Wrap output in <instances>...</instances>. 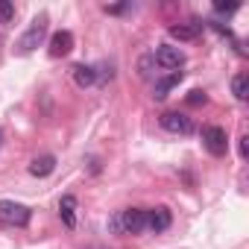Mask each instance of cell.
<instances>
[{
  "instance_id": "cell-7",
  "label": "cell",
  "mask_w": 249,
  "mask_h": 249,
  "mask_svg": "<svg viewBox=\"0 0 249 249\" xmlns=\"http://www.w3.org/2000/svg\"><path fill=\"white\" fill-rule=\"evenodd\" d=\"M170 223H173L170 208H164V205L147 208V229H153V231H164V229H170Z\"/></svg>"
},
{
  "instance_id": "cell-9",
  "label": "cell",
  "mask_w": 249,
  "mask_h": 249,
  "mask_svg": "<svg viewBox=\"0 0 249 249\" xmlns=\"http://www.w3.org/2000/svg\"><path fill=\"white\" fill-rule=\"evenodd\" d=\"M199 33H202L199 21H188V24H173L170 27V36L179 38V41H194V38H199Z\"/></svg>"
},
{
  "instance_id": "cell-6",
  "label": "cell",
  "mask_w": 249,
  "mask_h": 249,
  "mask_svg": "<svg viewBox=\"0 0 249 249\" xmlns=\"http://www.w3.org/2000/svg\"><path fill=\"white\" fill-rule=\"evenodd\" d=\"M161 126L173 135H191L194 132V120L182 111H164L161 114Z\"/></svg>"
},
{
  "instance_id": "cell-3",
  "label": "cell",
  "mask_w": 249,
  "mask_h": 249,
  "mask_svg": "<svg viewBox=\"0 0 249 249\" xmlns=\"http://www.w3.org/2000/svg\"><path fill=\"white\" fill-rule=\"evenodd\" d=\"M44 36H47V15H38V18L30 24V30L21 36V41H18V53H33V50L44 41Z\"/></svg>"
},
{
  "instance_id": "cell-2",
  "label": "cell",
  "mask_w": 249,
  "mask_h": 249,
  "mask_svg": "<svg viewBox=\"0 0 249 249\" xmlns=\"http://www.w3.org/2000/svg\"><path fill=\"white\" fill-rule=\"evenodd\" d=\"M33 211L21 202H12V199H0V223H6V226H18L24 229L30 223Z\"/></svg>"
},
{
  "instance_id": "cell-8",
  "label": "cell",
  "mask_w": 249,
  "mask_h": 249,
  "mask_svg": "<svg viewBox=\"0 0 249 249\" xmlns=\"http://www.w3.org/2000/svg\"><path fill=\"white\" fill-rule=\"evenodd\" d=\"M71 50H73V36H71L68 30H59V33L50 36V56H53V59L68 56Z\"/></svg>"
},
{
  "instance_id": "cell-15",
  "label": "cell",
  "mask_w": 249,
  "mask_h": 249,
  "mask_svg": "<svg viewBox=\"0 0 249 249\" xmlns=\"http://www.w3.org/2000/svg\"><path fill=\"white\" fill-rule=\"evenodd\" d=\"M12 18H15V6L9 0H0V24H9Z\"/></svg>"
},
{
  "instance_id": "cell-11",
  "label": "cell",
  "mask_w": 249,
  "mask_h": 249,
  "mask_svg": "<svg viewBox=\"0 0 249 249\" xmlns=\"http://www.w3.org/2000/svg\"><path fill=\"white\" fill-rule=\"evenodd\" d=\"M56 170V156H38V159H33V164H30V173L33 176H38V179H44V176H50Z\"/></svg>"
},
{
  "instance_id": "cell-18",
  "label": "cell",
  "mask_w": 249,
  "mask_h": 249,
  "mask_svg": "<svg viewBox=\"0 0 249 249\" xmlns=\"http://www.w3.org/2000/svg\"><path fill=\"white\" fill-rule=\"evenodd\" d=\"M150 65H153V56H144L141 59V76L144 79H150Z\"/></svg>"
},
{
  "instance_id": "cell-4",
  "label": "cell",
  "mask_w": 249,
  "mask_h": 249,
  "mask_svg": "<svg viewBox=\"0 0 249 249\" xmlns=\"http://www.w3.org/2000/svg\"><path fill=\"white\" fill-rule=\"evenodd\" d=\"M153 62L161 65L164 71H173V73H176V71L185 65V53H182L179 47H173V44H159L156 53H153Z\"/></svg>"
},
{
  "instance_id": "cell-10",
  "label": "cell",
  "mask_w": 249,
  "mask_h": 249,
  "mask_svg": "<svg viewBox=\"0 0 249 249\" xmlns=\"http://www.w3.org/2000/svg\"><path fill=\"white\" fill-rule=\"evenodd\" d=\"M59 217H62V223H65L68 229L76 226V196H73V194H65V196H62V202H59Z\"/></svg>"
},
{
  "instance_id": "cell-16",
  "label": "cell",
  "mask_w": 249,
  "mask_h": 249,
  "mask_svg": "<svg viewBox=\"0 0 249 249\" xmlns=\"http://www.w3.org/2000/svg\"><path fill=\"white\" fill-rule=\"evenodd\" d=\"M214 9H217L220 15H231V12H237V9H240V3H223V0H217Z\"/></svg>"
},
{
  "instance_id": "cell-17",
  "label": "cell",
  "mask_w": 249,
  "mask_h": 249,
  "mask_svg": "<svg viewBox=\"0 0 249 249\" xmlns=\"http://www.w3.org/2000/svg\"><path fill=\"white\" fill-rule=\"evenodd\" d=\"M205 100H208L205 91H191V94H188V103H191V106H199V103H205Z\"/></svg>"
},
{
  "instance_id": "cell-13",
  "label": "cell",
  "mask_w": 249,
  "mask_h": 249,
  "mask_svg": "<svg viewBox=\"0 0 249 249\" xmlns=\"http://www.w3.org/2000/svg\"><path fill=\"white\" fill-rule=\"evenodd\" d=\"M179 82H182V71H176V73H170V76L159 79V82H156V94H153V97H156V100H164V97L170 94V88H173V85H179Z\"/></svg>"
},
{
  "instance_id": "cell-20",
  "label": "cell",
  "mask_w": 249,
  "mask_h": 249,
  "mask_svg": "<svg viewBox=\"0 0 249 249\" xmlns=\"http://www.w3.org/2000/svg\"><path fill=\"white\" fill-rule=\"evenodd\" d=\"M0 141H3V132H0Z\"/></svg>"
},
{
  "instance_id": "cell-1",
  "label": "cell",
  "mask_w": 249,
  "mask_h": 249,
  "mask_svg": "<svg viewBox=\"0 0 249 249\" xmlns=\"http://www.w3.org/2000/svg\"><path fill=\"white\" fill-rule=\"evenodd\" d=\"M141 229H147L144 208H123L108 220V231H114V234H138Z\"/></svg>"
},
{
  "instance_id": "cell-21",
  "label": "cell",
  "mask_w": 249,
  "mask_h": 249,
  "mask_svg": "<svg viewBox=\"0 0 249 249\" xmlns=\"http://www.w3.org/2000/svg\"><path fill=\"white\" fill-rule=\"evenodd\" d=\"M91 249H100V246H91Z\"/></svg>"
},
{
  "instance_id": "cell-14",
  "label": "cell",
  "mask_w": 249,
  "mask_h": 249,
  "mask_svg": "<svg viewBox=\"0 0 249 249\" xmlns=\"http://www.w3.org/2000/svg\"><path fill=\"white\" fill-rule=\"evenodd\" d=\"M231 94H234L240 103L249 97V76H246V73H234V76H231Z\"/></svg>"
},
{
  "instance_id": "cell-5",
  "label": "cell",
  "mask_w": 249,
  "mask_h": 249,
  "mask_svg": "<svg viewBox=\"0 0 249 249\" xmlns=\"http://www.w3.org/2000/svg\"><path fill=\"white\" fill-rule=\"evenodd\" d=\"M202 147L211 153V156H226V150H229V138H226V129H220V126H205L202 129Z\"/></svg>"
},
{
  "instance_id": "cell-12",
  "label": "cell",
  "mask_w": 249,
  "mask_h": 249,
  "mask_svg": "<svg viewBox=\"0 0 249 249\" xmlns=\"http://www.w3.org/2000/svg\"><path fill=\"white\" fill-rule=\"evenodd\" d=\"M73 82H76L79 88H91V85L97 82V68H91V65H76V68H73Z\"/></svg>"
},
{
  "instance_id": "cell-19",
  "label": "cell",
  "mask_w": 249,
  "mask_h": 249,
  "mask_svg": "<svg viewBox=\"0 0 249 249\" xmlns=\"http://www.w3.org/2000/svg\"><path fill=\"white\" fill-rule=\"evenodd\" d=\"M246 141H249L246 135H243V138H237V153H240V159H246V153H249V150H246Z\"/></svg>"
}]
</instances>
